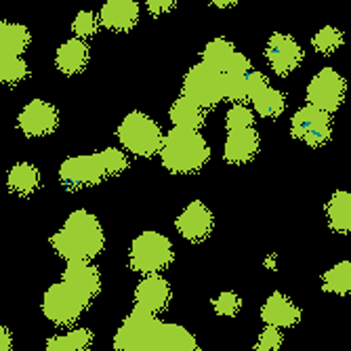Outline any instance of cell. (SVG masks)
<instances>
[{
  "instance_id": "1",
  "label": "cell",
  "mask_w": 351,
  "mask_h": 351,
  "mask_svg": "<svg viewBox=\"0 0 351 351\" xmlns=\"http://www.w3.org/2000/svg\"><path fill=\"white\" fill-rule=\"evenodd\" d=\"M99 293L101 271L90 261H68L61 282L51 284L45 293L43 313L55 326H72Z\"/></svg>"
},
{
  "instance_id": "2",
  "label": "cell",
  "mask_w": 351,
  "mask_h": 351,
  "mask_svg": "<svg viewBox=\"0 0 351 351\" xmlns=\"http://www.w3.org/2000/svg\"><path fill=\"white\" fill-rule=\"evenodd\" d=\"M116 351H198V341L187 328L158 320V315L135 307L114 335Z\"/></svg>"
},
{
  "instance_id": "3",
  "label": "cell",
  "mask_w": 351,
  "mask_h": 351,
  "mask_svg": "<svg viewBox=\"0 0 351 351\" xmlns=\"http://www.w3.org/2000/svg\"><path fill=\"white\" fill-rule=\"evenodd\" d=\"M51 246L66 261H93L106 248V234L97 217L78 208L51 236Z\"/></svg>"
},
{
  "instance_id": "4",
  "label": "cell",
  "mask_w": 351,
  "mask_h": 351,
  "mask_svg": "<svg viewBox=\"0 0 351 351\" xmlns=\"http://www.w3.org/2000/svg\"><path fill=\"white\" fill-rule=\"evenodd\" d=\"M129 169V158L118 147H106L97 154L70 156L59 167V179L70 189L99 185L108 177H120Z\"/></svg>"
},
{
  "instance_id": "5",
  "label": "cell",
  "mask_w": 351,
  "mask_h": 351,
  "mask_svg": "<svg viewBox=\"0 0 351 351\" xmlns=\"http://www.w3.org/2000/svg\"><path fill=\"white\" fill-rule=\"evenodd\" d=\"M162 167L173 175H191L206 167L210 158V147L200 131L191 129H171L162 135V145L158 149Z\"/></svg>"
},
{
  "instance_id": "6",
  "label": "cell",
  "mask_w": 351,
  "mask_h": 351,
  "mask_svg": "<svg viewBox=\"0 0 351 351\" xmlns=\"http://www.w3.org/2000/svg\"><path fill=\"white\" fill-rule=\"evenodd\" d=\"M175 261V248L173 242L162 236L160 232H141L129 252V265L133 271L147 276V274H160Z\"/></svg>"
},
{
  "instance_id": "7",
  "label": "cell",
  "mask_w": 351,
  "mask_h": 351,
  "mask_svg": "<svg viewBox=\"0 0 351 351\" xmlns=\"http://www.w3.org/2000/svg\"><path fill=\"white\" fill-rule=\"evenodd\" d=\"M118 141L133 156L152 158L162 145V129L154 118L143 112H129L118 126Z\"/></svg>"
},
{
  "instance_id": "8",
  "label": "cell",
  "mask_w": 351,
  "mask_h": 351,
  "mask_svg": "<svg viewBox=\"0 0 351 351\" xmlns=\"http://www.w3.org/2000/svg\"><path fill=\"white\" fill-rule=\"evenodd\" d=\"M181 95L194 99L204 110L217 108L226 99V93H223V72L215 70L204 61L196 63L183 78Z\"/></svg>"
},
{
  "instance_id": "9",
  "label": "cell",
  "mask_w": 351,
  "mask_h": 351,
  "mask_svg": "<svg viewBox=\"0 0 351 351\" xmlns=\"http://www.w3.org/2000/svg\"><path fill=\"white\" fill-rule=\"evenodd\" d=\"M291 135L309 147H322L332 137V118L328 112L307 104L293 116Z\"/></svg>"
},
{
  "instance_id": "10",
  "label": "cell",
  "mask_w": 351,
  "mask_h": 351,
  "mask_svg": "<svg viewBox=\"0 0 351 351\" xmlns=\"http://www.w3.org/2000/svg\"><path fill=\"white\" fill-rule=\"evenodd\" d=\"M345 93H347V84L343 76L332 68H324L307 84V104L328 114H335L345 101Z\"/></svg>"
},
{
  "instance_id": "11",
  "label": "cell",
  "mask_w": 351,
  "mask_h": 351,
  "mask_svg": "<svg viewBox=\"0 0 351 351\" xmlns=\"http://www.w3.org/2000/svg\"><path fill=\"white\" fill-rule=\"evenodd\" d=\"M265 57L269 61L271 70L278 76H289V74H293L301 66L305 53H303L301 45L291 34H282V32H276V34H271L269 40H267Z\"/></svg>"
},
{
  "instance_id": "12",
  "label": "cell",
  "mask_w": 351,
  "mask_h": 351,
  "mask_svg": "<svg viewBox=\"0 0 351 351\" xmlns=\"http://www.w3.org/2000/svg\"><path fill=\"white\" fill-rule=\"evenodd\" d=\"M17 124L27 137H47L57 131L59 114L57 108L43 99H32L19 114Z\"/></svg>"
},
{
  "instance_id": "13",
  "label": "cell",
  "mask_w": 351,
  "mask_h": 351,
  "mask_svg": "<svg viewBox=\"0 0 351 351\" xmlns=\"http://www.w3.org/2000/svg\"><path fill=\"white\" fill-rule=\"evenodd\" d=\"M175 228L179 230V234L187 240V242H204L213 230H215V217L210 213V208L200 202V200H194L189 202L183 213L177 217L175 221Z\"/></svg>"
},
{
  "instance_id": "14",
  "label": "cell",
  "mask_w": 351,
  "mask_h": 351,
  "mask_svg": "<svg viewBox=\"0 0 351 351\" xmlns=\"http://www.w3.org/2000/svg\"><path fill=\"white\" fill-rule=\"evenodd\" d=\"M173 289L169 280H165L160 274H147L137 284L135 289V307L147 311V313H162L171 305Z\"/></svg>"
},
{
  "instance_id": "15",
  "label": "cell",
  "mask_w": 351,
  "mask_h": 351,
  "mask_svg": "<svg viewBox=\"0 0 351 351\" xmlns=\"http://www.w3.org/2000/svg\"><path fill=\"white\" fill-rule=\"evenodd\" d=\"M261 139L254 126H242V129L228 131L226 145H223V158L230 165H246L252 162L259 154Z\"/></svg>"
},
{
  "instance_id": "16",
  "label": "cell",
  "mask_w": 351,
  "mask_h": 351,
  "mask_svg": "<svg viewBox=\"0 0 351 351\" xmlns=\"http://www.w3.org/2000/svg\"><path fill=\"white\" fill-rule=\"evenodd\" d=\"M137 0H108L99 11V23L112 32H131L139 21Z\"/></svg>"
},
{
  "instance_id": "17",
  "label": "cell",
  "mask_w": 351,
  "mask_h": 351,
  "mask_svg": "<svg viewBox=\"0 0 351 351\" xmlns=\"http://www.w3.org/2000/svg\"><path fill=\"white\" fill-rule=\"evenodd\" d=\"M261 320L263 324L276 328H293L301 320V309L282 293H271L265 305L261 307Z\"/></svg>"
},
{
  "instance_id": "18",
  "label": "cell",
  "mask_w": 351,
  "mask_h": 351,
  "mask_svg": "<svg viewBox=\"0 0 351 351\" xmlns=\"http://www.w3.org/2000/svg\"><path fill=\"white\" fill-rule=\"evenodd\" d=\"M29 40L32 36L25 25L0 19V68L17 57H23Z\"/></svg>"
},
{
  "instance_id": "19",
  "label": "cell",
  "mask_w": 351,
  "mask_h": 351,
  "mask_svg": "<svg viewBox=\"0 0 351 351\" xmlns=\"http://www.w3.org/2000/svg\"><path fill=\"white\" fill-rule=\"evenodd\" d=\"M88 45L82 38H70L63 43L55 53V66L61 74H80L88 66Z\"/></svg>"
},
{
  "instance_id": "20",
  "label": "cell",
  "mask_w": 351,
  "mask_h": 351,
  "mask_svg": "<svg viewBox=\"0 0 351 351\" xmlns=\"http://www.w3.org/2000/svg\"><path fill=\"white\" fill-rule=\"evenodd\" d=\"M169 116H171V122L175 126H179V129L200 131L206 124V110L200 104H196L194 99L185 97V95H181V97L171 106Z\"/></svg>"
},
{
  "instance_id": "21",
  "label": "cell",
  "mask_w": 351,
  "mask_h": 351,
  "mask_svg": "<svg viewBox=\"0 0 351 351\" xmlns=\"http://www.w3.org/2000/svg\"><path fill=\"white\" fill-rule=\"evenodd\" d=\"M7 187L13 194L27 198L40 187V171L32 165V162H19L15 167H11L9 175H7Z\"/></svg>"
},
{
  "instance_id": "22",
  "label": "cell",
  "mask_w": 351,
  "mask_h": 351,
  "mask_svg": "<svg viewBox=\"0 0 351 351\" xmlns=\"http://www.w3.org/2000/svg\"><path fill=\"white\" fill-rule=\"evenodd\" d=\"M326 217L328 226L337 234H349L351 232V194L349 191H335L326 204Z\"/></svg>"
},
{
  "instance_id": "23",
  "label": "cell",
  "mask_w": 351,
  "mask_h": 351,
  "mask_svg": "<svg viewBox=\"0 0 351 351\" xmlns=\"http://www.w3.org/2000/svg\"><path fill=\"white\" fill-rule=\"evenodd\" d=\"M93 345V332L88 328H74L68 335H55L47 339V351H86Z\"/></svg>"
},
{
  "instance_id": "24",
  "label": "cell",
  "mask_w": 351,
  "mask_h": 351,
  "mask_svg": "<svg viewBox=\"0 0 351 351\" xmlns=\"http://www.w3.org/2000/svg\"><path fill=\"white\" fill-rule=\"evenodd\" d=\"M252 108L257 112L261 118H280L286 110V97L284 93L271 88V86H265L259 95H254L252 97Z\"/></svg>"
},
{
  "instance_id": "25",
  "label": "cell",
  "mask_w": 351,
  "mask_h": 351,
  "mask_svg": "<svg viewBox=\"0 0 351 351\" xmlns=\"http://www.w3.org/2000/svg\"><path fill=\"white\" fill-rule=\"evenodd\" d=\"M234 55H236L234 43H230L228 38H213L202 51V61L219 72H226Z\"/></svg>"
},
{
  "instance_id": "26",
  "label": "cell",
  "mask_w": 351,
  "mask_h": 351,
  "mask_svg": "<svg viewBox=\"0 0 351 351\" xmlns=\"http://www.w3.org/2000/svg\"><path fill=\"white\" fill-rule=\"evenodd\" d=\"M322 289H324V293H330V295H341V297L349 295V291H351V263L341 261L332 269H328L322 276Z\"/></svg>"
},
{
  "instance_id": "27",
  "label": "cell",
  "mask_w": 351,
  "mask_h": 351,
  "mask_svg": "<svg viewBox=\"0 0 351 351\" xmlns=\"http://www.w3.org/2000/svg\"><path fill=\"white\" fill-rule=\"evenodd\" d=\"M311 45L320 55H332L343 45V32L332 25H324L322 29L315 32V36L311 38Z\"/></svg>"
},
{
  "instance_id": "28",
  "label": "cell",
  "mask_w": 351,
  "mask_h": 351,
  "mask_svg": "<svg viewBox=\"0 0 351 351\" xmlns=\"http://www.w3.org/2000/svg\"><path fill=\"white\" fill-rule=\"evenodd\" d=\"M72 29H74L76 38L86 40V38H90V36L97 34V29H99V19L95 17L90 11H80V13L74 17V21H72Z\"/></svg>"
},
{
  "instance_id": "29",
  "label": "cell",
  "mask_w": 351,
  "mask_h": 351,
  "mask_svg": "<svg viewBox=\"0 0 351 351\" xmlns=\"http://www.w3.org/2000/svg\"><path fill=\"white\" fill-rule=\"evenodd\" d=\"M240 307H242V299L232 293V291H226L221 293L215 301H213V309L217 315H223V317H236L240 313Z\"/></svg>"
},
{
  "instance_id": "30",
  "label": "cell",
  "mask_w": 351,
  "mask_h": 351,
  "mask_svg": "<svg viewBox=\"0 0 351 351\" xmlns=\"http://www.w3.org/2000/svg\"><path fill=\"white\" fill-rule=\"evenodd\" d=\"M242 126H254V114L246 104H236L234 108H230L228 116H226V129H242Z\"/></svg>"
},
{
  "instance_id": "31",
  "label": "cell",
  "mask_w": 351,
  "mask_h": 351,
  "mask_svg": "<svg viewBox=\"0 0 351 351\" xmlns=\"http://www.w3.org/2000/svg\"><path fill=\"white\" fill-rule=\"evenodd\" d=\"M282 343H284L282 328L265 324V330L259 335L257 343H254V349H257V351H276V349H280Z\"/></svg>"
},
{
  "instance_id": "32",
  "label": "cell",
  "mask_w": 351,
  "mask_h": 351,
  "mask_svg": "<svg viewBox=\"0 0 351 351\" xmlns=\"http://www.w3.org/2000/svg\"><path fill=\"white\" fill-rule=\"evenodd\" d=\"M175 5H177V0H145V7L154 17L171 13L175 9Z\"/></svg>"
},
{
  "instance_id": "33",
  "label": "cell",
  "mask_w": 351,
  "mask_h": 351,
  "mask_svg": "<svg viewBox=\"0 0 351 351\" xmlns=\"http://www.w3.org/2000/svg\"><path fill=\"white\" fill-rule=\"evenodd\" d=\"M13 349V337L5 324H0V351H9Z\"/></svg>"
},
{
  "instance_id": "34",
  "label": "cell",
  "mask_w": 351,
  "mask_h": 351,
  "mask_svg": "<svg viewBox=\"0 0 351 351\" xmlns=\"http://www.w3.org/2000/svg\"><path fill=\"white\" fill-rule=\"evenodd\" d=\"M236 3L238 0H210V5L217 9H232V7H236Z\"/></svg>"
},
{
  "instance_id": "35",
  "label": "cell",
  "mask_w": 351,
  "mask_h": 351,
  "mask_svg": "<svg viewBox=\"0 0 351 351\" xmlns=\"http://www.w3.org/2000/svg\"><path fill=\"white\" fill-rule=\"evenodd\" d=\"M274 261H276V257L271 254V257L267 259V267H269V269H276V263H274Z\"/></svg>"
}]
</instances>
